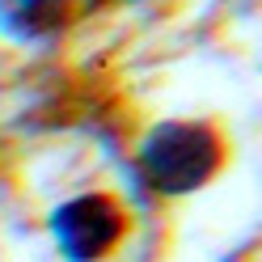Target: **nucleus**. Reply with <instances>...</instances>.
<instances>
[{
    "label": "nucleus",
    "instance_id": "obj_1",
    "mask_svg": "<svg viewBox=\"0 0 262 262\" xmlns=\"http://www.w3.org/2000/svg\"><path fill=\"white\" fill-rule=\"evenodd\" d=\"M224 165V140L203 119L157 123L140 144V173L157 194H190Z\"/></svg>",
    "mask_w": 262,
    "mask_h": 262
},
{
    "label": "nucleus",
    "instance_id": "obj_3",
    "mask_svg": "<svg viewBox=\"0 0 262 262\" xmlns=\"http://www.w3.org/2000/svg\"><path fill=\"white\" fill-rule=\"evenodd\" d=\"M63 26V0H0V34L13 42H42Z\"/></svg>",
    "mask_w": 262,
    "mask_h": 262
},
{
    "label": "nucleus",
    "instance_id": "obj_2",
    "mask_svg": "<svg viewBox=\"0 0 262 262\" xmlns=\"http://www.w3.org/2000/svg\"><path fill=\"white\" fill-rule=\"evenodd\" d=\"M127 233V211L102 190L76 194L51 211V237L68 262H97L106 258Z\"/></svg>",
    "mask_w": 262,
    "mask_h": 262
}]
</instances>
